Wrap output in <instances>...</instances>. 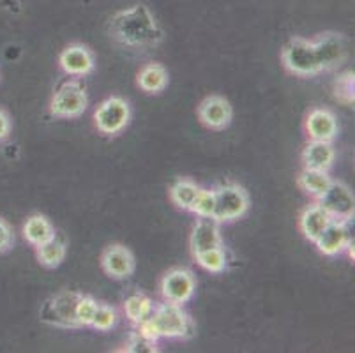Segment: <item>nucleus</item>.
<instances>
[{
    "label": "nucleus",
    "instance_id": "7",
    "mask_svg": "<svg viewBox=\"0 0 355 353\" xmlns=\"http://www.w3.org/2000/svg\"><path fill=\"white\" fill-rule=\"evenodd\" d=\"M250 209V196L237 184H227L216 189L214 219L218 223H232L241 219Z\"/></svg>",
    "mask_w": 355,
    "mask_h": 353
},
{
    "label": "nucleus",
    "instance_id": "22",
    "mask_svg": "<svg viewBox=\"0 0 355 353\" xmlns=\"http://www.w3.org/2000/svg\"><path fill=\"white\" fill-rule=\"evenodd\" d=\"M332 184L331 175L329 171L322 170H311V168H304L299 175V186L304 191L306 194L313 196L315 200H318L325 191L329 189V186Z\"/></svg>",
    "mask_w": 355,
    "mask_h": 353
},
{
    "label": "nucleus",
    "instance_id": "9",
    "mask_svg": "<svg viewBox=\"0 0 355 353\" xmlns=\"http://www.w3.org/2000/svg\"><path fill=\"white\" fill-rule=\"evenodd\" d=\"M195 290V276L188 268H172L161 279V295H163L164 302L184 306L193 299Z\"/></svg>",
    "mask_w": 355,
    "mask_h": 353
},
{
    "label": "nucleus",
    "instance_id": "4",
    "mask_svg": "<svg viewBox=\"0 0 355 353\" xmlns=\"http://www.w3.org/2000/svg\"><path fill=\"white\" fill-rule=\"evenodd\" d=\"M283 64L295 76L309 78L322 73L313 41L304 37H293L286 43L283 48Z\"/></svg>",
    "mask_w": 355,
    "mask_h": 353
},
{
    "label": "nucleus",
    "instance_id": "30",
    "mask_svg": "<svg viewBox=\"0 0 355 353\" xmlns=\"http://www.w3.org/2000/svg\"><path fill=\"white\" fill-rule=\"evenodd\" d=\"M125 352L154 353V352H157L156 341L145 338L141 332H135V334H131V338H129L128 345H125Z\"/></svg>",
    "mask_w": 355,
    "mask_h": 353
},
{
    "label": "nucleus",
    "instance_id": "14",
    "mask_svg": "<svg viewBox=\"0 0 355 353\" xmlns=\"http://www.w3.org/2000/svg\"><path fill=\"white\" fill-rule=\"evenodd\" d=\"M221 223L216 221L214 218H198L196 225L193 226L191 239H189L193 257L209 249L221 248Z\"/></svg>",
    "mask_w": 355,
    "mask_h": 353
},
{
    "label": "nucleus",
    "instance_id": "24",
    "mask_svg": "<svg viewBox=\"0 0 355 353\" xmlns=\"http://www.w3.org/2000/svg\"><path fill=\"white\" fill-rule=\"evenodd\" d=\"M200 193V186L189 179H180L170 189V198L179 209L191 210L196 194Z\"/></svg>",
    "mask_w": 355,
    "mask_h": 353
},
{
    "label": "nucleus",
    "instance_id": "29",
    "mask_svg": "<svg viewBox=\"0 0 355 353\" xmlns=\"http://www.w3.org/2000/svg\"><path fill=\"white\" fill-rule=\"evenodd\" d=\"M334 97L343 105H354V73H345L334 83Z\"/></svg>",
    "mask_w": 355,
    "mask_h": 353
},
{
    "label": "nucleus",
    "instance_id": "17",
    "mask_svg": "<svg viewBox=\"0 0 355 353\" xmlns=\"http://www.w3.org/2000/svg\"><path fill=\"white\" fill-rule=\"evenodd\" d=\"M336 150L332 141H318L309 140L308 145L302 152V163L304 168H311V170H322L329 171L334 164Z\"/></svg>",
    "mask_w": 355,
    "mask_h": 353
},
{
    "label": "nucleus",
    "instance_id": "23",
    "mask_svg": "<svg viewBox=\"0 0 355 353\" xmlns=\"http://www.w3.org/2000/svg\"><path fill=\"white\" fill-rule=\"evenodd\" d=\"M35 257L43 267L57 268L66 258V242L55 235L53 239L35 248Z\"/></svg>",
    "mask_w": 355,
    "mask_h": 353
},
{
    "label": "nucleus",
    "instance_id": "2",
    "mask_svg": "<svg viewBox=\"0 0 355 353\" xmlns=\"http://www.w3.org/2000/svg\"><path fill=\"white\" fill-rule=\"evenodd\" d=\"M138 332L153 339H188L195 334V323L182 306L164 302L154 307L147 322L138 327Z\"/></svg>",
    "mask_w": 355,
    "mask_h": 353
},
{
    "label": "nucleus",
    "instance_id": "20",
    "mask_svg": "<svg viewBox=\"0 0 355 353\" xmlns=\"http://www.w3.org/2000/svg\"><path fill=\"white\" fill-rule=\"evenodd\" d=\"M137 83L144 92L147 94H159L166 89L168 85V73L161 64L150 62L144 66L138 73Z\"/></svg>",
    "mask_w": 355,
    "mask_h": 353
},
{
    "label": "nucleus",
    "instance_id": "12",
    "mask_svg": "<svg viewBox=\"0 0 355 353\" xmlns=\"http://www.w3.org/2000/svg\"><path fill=\"white\" fill-rule=\"evenodd\" d=\"M101 267L112 279H128L135 272V257L122 244H112L103 251Z\"/></svg>",
    "mask_w": 355,
    "mask_h": 353
},
{
    "label": "nucleus",
    "instance_id": "3",
    "mask_svg": "<svg viewBox=\"0 0 355 353\" xmlns=\"http://www.w3.org/2000/svg\"><path fill=\"white\" fill-rule=\"evenodd\" d=\"M80 293L64 290L57 295L48 299L40 311V318L57 329H80L76 322V306H78Z\"/></svg>",
    "mask_w": 355,
    "mask_h": 353
},
{
    "label": "nucleus",
    "instance_id": "18",
    "mask_svg": "<svg viewBox=\"0 0 355 353\" xmlns=\"http://www.w3.org/2000/svg\"><path fill=\"white\" fill-rule=\"evenodd\" d=\"M331 216L324 210V207L320 203H313L308 209H304V212L301 214L299 218V228H301L302 235H304L308 241L315 242L318 239L322 232L329 226L331 223Z\"/></svg>",
    "mask_w": 355,
    "mask_h": 353
},
{
    "label": "nucleus",
    "instance_id": "13",
    "mask_svg": "<svg viewBox=\"0 0 355 353\" xmlns=\"http://www.w3.org/2000/svg\"><path fill=\"white\" fill-rule=\"evenodd\" d=\"M59 66L67 76H87L94 71L96 60L92 51L83 44H69L59 57Z\"/></svg>",
    "mask_w": 355,
    "mask_h": 353
},
{
    "label": "nucleus",
    "instance_id": "21",
    "mask_svg": "<svg viewBox=\"0 0 355 353\" xmlns=\"http://www.w3.org/2000/svg\"><path fill=\"white\" fill-rule=\"evenodd\" d=\"M124 315L128 318L129 323L140 327L141 323L147 322L148 316L153 315L156 304L153 302L150 297H147L145 293H133L124 300Z\"/></svg>",
    "mask_w": 355,
    "mask_h": 353
},
{
    "label": "nucleus",
    "instance_id": "5",
    "mask_svg": "<svg viewBox=\"0 0 355 353\" xmlns=\"http://www.w3.org/2000/svg\"><path fill=\"white\" fill-rule=\"evenodd\" d=\"M89 96L80 82H66L53 94L50 101V113L57 119H78L87 112Z\"/></svg>",
    "mask_w": 355,
    "mask_h": 353
},
{
    "label": "nucleus",
    "instance_id": "16",
    "mask_svg": "<svg viewBox=\"0 0 355 353\" xmlns=\"http://www.w3.org/2000/svg\"><path fill=\"white\" fill-rule=\"evenodd\" d=\"M340 126L334 113L327 108H315L306 117V132L309 140L332 141L338 136Z\"/></svg>",
    "mask_w": 355,
    "mask_h": 353
},
{
    "label": "nucleus",
    "instance_id": "8",
    "mask_svg": "<svg viewBox=\"0 0 355 353\" xmlns=\"http://www.w3.org/2000/svg\"><path fill=\"white\" fill-rule=\"evenodd\" d=\"M318 203L324 207V210L331 216L332 221L348 223L354 218L355 198L347 184L332 180L329 189L318 198Z\"/></svg>",
    "mask_w": 355,
    "mask_h": 353
},
{
    "label": "nucleus",
    "instance_id": "10",
    "mask_svg": "<svg viewBox=\"0 0 355 353\" xmlns=\"http://www.w3.org/2000/svg\"><path fill=\"white\" fill-rule=\"evenodd\" d=\"M313 46H315L322 73L338 69L345 62L348 53L345 37L340 34H334V32H325V34H320L316 39H313Z\"/></svg>",
    "mask_w": 355,
    "mask_h": 353
},
{
    "label": "nucleus",
    "instance_id": "11",
    "mask_svg": "<svg viewBox=\"0 0 355 353\" xmlns=\"http://www.w3.org/2000/svg\"><path fill=\"white\" fill-rule=\"evenodd\" d=\"M234 117V110L228 99L221 96L205 97L198 106V119L205 128L223 131L227 129Z\"/></svg>",
    "mask_w": 355,
    "mask_h": 353
},
{
    "label": "nucleus",
    "instance_id": "6",
    "mask_svg": "<svg viewBox=\"0 0 355 353\" xmlns=\"http://www.w3.org/2000/svg\"><path fill=\"white\" fill-rule=\"evenodd\" d=\"M131 121V106L125 99L112 96L101 103L94 112V124L99 132L115 136L124 131Z\"/></svg>",
    "mask_w": 355,
    "mask_h": 353
},
{
    "label": "nucleus",
    "instance_id": "32",
    "mask_svg": "<svg viewBox=\"0 0 355 353\" xmlns=\"http://www.w3.org/2000/svg\"><path fill=\"white\" fill-rule=\"evenodd\" d=\"M11 135V119L8 112L0 108V141H4Z\"/></svg>",
    "mask_w": 355,
    "mask_h": 353
},
{
    "label": "nucleus",
    "instance_id": "25",
    "mask_svg": "<svg viewBox=\"0 0 355 353\" xmlns=\"http://www.w3.org/2000/svg\"><path fill=\"white\" fill-rule=\"evenodd\" d=\"M196 264L200 265L202 268H205L207 272H214V274H219L227 268V255L223 251L221 248H214L209 249V251H203L200 255H196Z\"/></svg>",
    "mask_w": 355,
    "mask_h": 353
},
{
    "label": "nucleus",
    "instance_id": "15",
    "mask_svg": "<svg viewBox=\"0 0 355 353\" xmlns=\"http://www.w3.org/2000/svg\"><path fill=\"white\" fill-rule=\"evenodd\" d=\"M350 230L348 223L343 221H331L327 228L318 235L315 241L316 248L325 257H338L341 252L347 251L350 244Z\"/></svg>",
    "mask_w": 355,
    "mask_h": 353
},
{
    "label": "nucleus",
    "instance_id": "1",
    "mask_svg": "<svg viewBox=\"0 0 355 353\" xmlns=\"http://www.w3.org/2000/svg\"><path fill=\"white\" fill-rule=\"evenodd\" d=\"M108 32L114 41L129 48L154 46L163 39L156 18L144 4L115 12L110 19Z\"/></svg>",
    "mask_w": 355,
    "mask_h": 353
},
{
    "label": "nucleus",
    "instance_id": "31",
    "mask_svg": "<svg viewBox=\"0 0 355 353\" xmlns=\"http://www.w3.org/2000/svg\"><path fill=\"white\" fill-rule=\"evenodd\" d=\"M15 242V235H12V228L6 219L0 218V252H6L12 248Z\"/></svg>",
    "mask_w": 355,
    "mask_h": 353
},
{
    "label": "nucleus",
    "instance_id": "19",
    "mask_svg": "<svg viewBox=\"0 0 355 353\" xmlns=\"http://www.w3.org/2000/svg\"><path fill=\"white\" fill-rule=\"evenodd\" d=\"M55 235H57V233H55V228L50 223V219L41 216V214L31 216L24 225L25 241L31 246H34V248L44 244V242H48L50 239H53Z\"/></svg>",
    "mask_w": 355,
    "mask_h": 353
},
{
    "label": "nucleus",
    "instance_id": "27",
    "mask_svg": "<svg viewBox=\"0 0 355 353\" xmlns=\"http://www.w3.org/2000/svg\"><path fill=\"white\" fill-rule=\"evenodd\" d=\"M117 311H115L114 307L108 306V304L99 302L98 309H96L94 320H92L90 327L94 330H99V332H108V330H112L117 325Z\"/></svg>",
    "mask_w": 355,
    "mask_h": 353
},
{
    "label": "nucleus",
    "instance_id": "28",
    "mask_svg": "<svg viewBox=\"0 0 355 353\" xmlns=\"http://www.w3.org/2000/svg\"><path fill=\"white\" fill-rule=\"evenodd\" d=\"M98 300H94L89 295H80L78 306H76V322L78 327H90L92 320H94L96 309H98Z\"/></svg>",
    "mask_w": 355,
    "mask_h": 353
},
{
    "label": "nucleus",
    "instance_id": "26",
    "mask_svg": "<svg viewBox=\"0 0 355 353\" xmlns=\"http://www.w3.org/2000/svg\"><path fill=\"white\" fill-rule=\"evenodd\" d=\"M216 210V189H203L200 187V193L196 194L195 202L189 212L196 214L198 218H214Z\"/></svg>",
    "mask_w": 355,
    "mask_h": 353
}]
</instances>
